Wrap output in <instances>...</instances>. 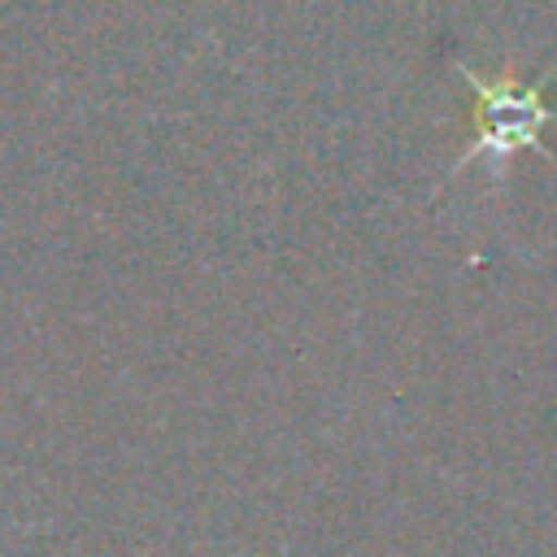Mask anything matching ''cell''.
Wrapping results in <instances>:
<instances>
[{"label": "cell", "mask_w": 557, "mask_h": 557, "mask_svg": "<svg viewBox=\"0 0 557 557\" xmlns=\"http://www.w3.org/2000/svg\"><path fill=\"white\" fill-rule=\"evenodd\" d=\"M457 74L470 83L474 104H470V144L461 148V157H453L448 174L466 170L470 161L487 157L500 161L518 148H540L548 161H557L553 148H544L540 131L548 122H557V109L544 100V87L557 78V65H548L540 78H518V74H479L474 65H466L461 57L453 61Z\"/></svg>", "instance_id": "1"}]
</instances>
